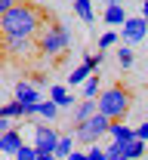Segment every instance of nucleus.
<instances>
[{"label": "nucleus", "mask_w": 148, "mask_h": 160, "mask_svg": "<svg viewBox=\"0 0 148 160\" xmlns=\"http://www.w3.org/2000/svg\"><path fill=\"white\" fill-rule=\"evenodd\" d=\"M43 16L40 6H34V3H28V0H22L16 3L9 12H3V19H0V28H3V37H37L43 31Z\"/></svg>", "instance_id": "obj_1"}, {"label": "nucleus", "mask_w": 148, "mask_h": 160, "mask_svg": "<svg viewBox=\"0 0 148 160\" xmlns=\"http://www.w3.org/2000/svg\"><path fill=\"white\" fill-rule=\"evenodd\" d=\"M99 114H105L108 120H124V114L130 111V92L124 86H105L102 92H99Z\"/></svg>", "instance_id": "obj_2"}, {"label": "nucleus", "mask_w": 148, "mask_h": 160, "mask_svg": "<svg viewBox=\"0 0 148 160\" xmlns=\"http://www.w3.org/2000/svg\"><path fill=\"white\" fill-rule=\"evenodd\" d=\"M71 46V31L65 28L62 22H53L49 28H43L40 34H37V49H40L43 56H59Z\"/></svg>", "instance_id": "obj_3"}, {"label": "nucleus", "mask_w": 148, "mask_h": 160, "mask_svg": "<svg viewBox=\"0 0 148 160\" xmlns=\"http://www.w3.org/2000/svg\"><path fill=\"white\" fill-rule=\"evenodd\" d=\"M111 123H114V120H108L105 114H93L89 120L77 123V132H74V139L80 142V145H96V142L102 139L105 132H111Z\"/></svg>", "instance_id": "obj_4"}, {"label": "nucleus", "mask_w": 148, "mask_h": 160, "mask_svg": "<svg viewBox=\"0 0 148 160\" xmlns=\"http://www.w3.org/2000/svg\"><path fill=\"white\" fill-rule=\"evenodd\" d=\"M59 129H49V126H34V148L37 151H53L56 154V148H59Z\"/></svg>", "instance_id": "obj_5"}, {"label": "nucleus", "mask_w": 148, "mask_h": 160, "mask_svg": "<svg viewBox=\"0 0 148 160\" xmlns=\"http://www.w3.org/2000/svg\"><path fill=\"white\" fill-rule=\"evenodd\" d=\"M120 37L127 40V43H139L142 37H148V19H145V16H136V19H127L124 31H120Z\"/></svg>", "instance_id": "obj_6"}, {"label": "nucleus", "mask_w": 148, "mask_h": 160, "mask_svg": "<svg viewBox=\"0 0 148 160\" xmlns=\"http://www.w3.org/2000/svg\"><path fill=\"white\" fill-rule=\"evenodd\" d=\"M16 99L25 105V114H37V105H40V92L34 89V86H28V83H19L16 86Z\"/></svg>", "instance_id": "obj_7"}, {"label": "nucleus", "mask_w": 148, "mask_h": 160, "mask_svg": "<svg viewBox=\"0 0 148 160\" xmlns=\"http://www.w3.org/2000/svg\"><path fill=\"white\" fill-rule=\"evenodd\" d=\"M19 148H22L19 129H6V132L0 136V151H3L6 157H16V154H19Z\"/></svg>", "instance_id": "obj_8"}, {"label": "nucleus", "mask_w": 148, "mask_h": 160, "mask_svg": "<svg viewBox=\"0 0 148 160\" xmlns=\"http://www.w3.org/2000/svg\"><path fill=\"white\" fill-rule=\"evenodd\" d=\"M105 25L111 28H124L127 25V9L117 3V6H105Z\"/></svg>", "instance_id": "obj_9"}, {"label": "nucleus", "mask_w": 148, "mask_h": 160, "mask_svg": "<svg viewBox=\"0 0 148 160\" xmlns=\"http://www.w3.org/2000/svg\"><path fill=\"white\" fill-rule=\"evenodd\" d=\"M93 114H99V102H96V99H84L77 108H74V120H77V123L89 120Z\"/></svg>", "instance_id": "obj_10"}, {"label": "nucleus", "mask_w": 148, "mask_h": 160, "mask_svg": "<svg viewBox=\"0 0 148 160\" xmlns=\"http://www.w3.org/2000/svg\"><path fill=\"white\" fill-rule=\"evenodd\" d=\"M148 154V145L142 139H133V142H124V157L127 160H136V157H145Z\"/></svg>", "instance_id": "obj_11"}, {"label": "nucleus", "mask_w": 148, "mask_h": 160, "mask_svg": "<svg viewBox=\"0 0 148 160\" xmlns=\"http://www.w3.org/2000/svg\"><path fill=\"white\" fill-rule=\"evenodd\" d=\"M111 139L114 142H133V139H139V136H136V129H130V126H124L117 120V123H111Z\"/></svg>", "instance_id": "obj_12"}, {"label": "nucleus", "mask_w": 148, "mask_h": 160, "mask_svg": "<svg viewBox=\"0 0 148 160\" xmlns=\"http://www.w3.org/2000/svg\"><path fill=\"white\" fill-rule=\"evenodd\" d=\"M89 77H93V68H89L86 62H80V65H77V68H74V71L68 74V83H74V86H80V83H86Z\"/></svg>", "instance_id": "obj_13"}, {"label": "nucleus", "mask_w": 148, "mask_h": 160, "mask_svg": "<svg viewBox=\"0 0 148 160\" xmlns=\"http://www.w3.org/2000/svg\"><path fill=\"white\" fill-rule=\"evenodd\" d=\"M74 12H77L86 25H93V19H96V12H93V3H89V0H74Z\"/></svg>", "instance_id": "obj_14"}, {"label": "nucleus", "mask_w": 148, "mask_h": 160, "mask_svg": "<svg viewBox=\"0 0 148 160\" xmlns=\"http://www.w3.org/2000/svg\"><path fill=\"white\" fill-rule=\"evenodd\" d=\"M31 46H34L31 37H6V49H13V52H25Z\"/></svg>", "instance_id": "obj_15"}, {"label": "nucleus", "mask_w": 148, "mask_h": 160, "mask_svg": "<svg viewBox=\"0 0 148 160\" xmlns=\"http://www.w3.org/2000/svg\"><path fill=\"white\" fill-rule=\"evenodd\" d=\"M99 92H102V80L93 74V77L84 83V99H99Z\"/></svg>", "instance_id": "obj_16"}, {"label": "nucleus", "mask_w": 148, "mask_h": 160, "mask_svg": "<svg viewBox=\"0 0 148 160\" xmlns=\"http://www.w3.org/2000/svg\"><path fill=\"white\" fill-rule=\"evenodd\" d=\"M22 114H25V105H22L19 99H13L9 102V105H3V108H0V117H22Z\"/></svg>", "instance_id": "obj_17"}, {"label": "nucleus", "mask_w": 148, "mask_h": 160, "mask_svg": "<svg viewBox=\"0 0 148 160\" xmlns=\"http://www.w3.org/2000/svg\"><path fill=\"white\" fill-rule=\"evenodd\" d=\"M49 99L56 102V105H59V108H62V105H71V92H68V89H65V86H53V89H49Z\"/></svg>", "instance_id": "obj_18"}, {"label": "nucleus", "mask_w": 148, "mask_h": 160, "mask_svg": "<svg viewBox=\"0 0 148 160\" xmlns=\"http://www.w3.org/2000/svg\"><path fill=\"white\" fill-rule=\"evenodd\" d=\"M74 136H62V142H59V148H56V157H71L74 154Z\"/></svg>", "instance_id": "obj_19"}, {"label": "nucleus", "mask_w": 148, "mask_h": 160, "mask_svg": "<svg viewBox=\"0 0 148 160\" xmlns=\"http://www.w3.org/2000/svg\"><path fill=\"white\" fill-rule=\"evenodd\" d=\"M37 114H43L46 120H56V114H59V105H56L53 99H49V102H40V105H37Z\"/></svg>", "instance_id": "obj_20"}, {"label": "nucleus", "mask_w": 148, "mask_h": 160, "mask_svg": "<svg viewBox=\"0 0 148 160\" xmlns=\"http://www.w3.org/2000/svg\"><path fill=\"white\" fill-rule=\"evenodd\" d=\"M37 154H40V151H37L34 145H31V148H28V145H22L19 154H16V160H37Z\"/></svg>", "instance_id": "obj_21"}, {"label": "nucleus", "mask_w": 148, "mask_h": 160, "mask_svg": "<svg viewBox=\"0 0 148 160\" xmlns=\"http://www.w3.org/2000/svg\"><path fill=\"white\" fill-rule=\"evenodd\" d=\"M133 59H136V56H133V49H130V46H124V49L117 52V62H120V68H133Z\"/></svg>", "instance_id": "obj_22"}, {"label": "nucleus", "mask_w": 148, "mask_h": 160, "mask_svg": "<svg viewBox=\"0 0 148 160\" xmlns=\"http://www.w3.org/2000/svg\"><path fill=\"white\" fill-rule=\"evenodd\" d=\"M114 40H117V34H114V31H105V34H102V37H99V49H102V52H105L108 46H114Z\"/></svg>", "instance_id": "obj_23"}, {"label": "nucleus", "mask_w": 148, "mask_h": 160, "mask_svg": "<svg viewBox=\"0 0 148 160\" xmlns=\"http://www.w3.org/2000/svg\"><path fill=\"white\" fill-rule=\"evenodd\" d=\"M86 154H89V160H108V151H102V148H89Z\"/></svg>", "instance_id": "obj_24"}, {"label": "nucleus", "mask_w": 148, "mask_h": 160, "mask_svg": "<svg viewBox=\"0 0 148 160\" xmlns=\"http://www.w3.org/2000/svg\"><path fill=\"white\" fill-rule=\"evenodd\" d=\"M136 136H139L142 142H148V120L142 123V126H139V129H136Z\"/></svg>", "instance_id": "obj_25"}, {"label": "nucleus", "mask_w": 148, "mask_h": 160, "mask_svg": "<svg viewBox=\"0 0 148 160\" xmlns=\"http://www.w3.org/2000/svg\"><path fill=\"white\" fill-rule=\"evenodd\" d=\"M68 160H89V154H86V151H74Z\"/></svg>", "instance_id": "obj_26"}, {"label": "nucleus", "mask_w": 148, "mask_h": 160, "mask_svg": "<svg viewBox=\"0 0 148 160\" xmlns=\"http://www.w3.org/2000/svg\"><path fill=\"white\" fill-rule=\"evenodd\" d=\"M37 160H56V154H53V151H40V154H37Z\"/></svg>", "instance_id": "obj_27"}, {"label": "nucleus", "mask_w": 148, "mask_h": 160, "mask_svg": "<svg viewBox=\"0 0 148 160\" xmlns=\"http://www.w3.org/2000/svg\"><path fill=\"white\" fill-rule=\"evenodd\" d=\"M142 16L148 19V0H142Z\"/></svg>", "instance_id": "obj_28"}, {"label": "nucleus", "mask_w": 148, "mask_h": 160, "mask_svg": "<svg viewBox=\"0 0 148 160\" xmlns=\"http://www.w3.org/2000/svg\"><path fill=\"white\" fill-rule=\"evenodd\" d=\"M117 3H124V0H105V6H117Z\"/></svg>", "instance_id": "obj_29"}, {"label": "nucleus", "mask_w": 148, "mask_h": 160, "mask_svg": "<svg viewBox=\"0 0 148 160\" xmlns=\"http://www.w3.org/2000/svg\"><path fill=\"white\" fill-rule=\"evenodd\" d=\"M108 160H127V157H108Z\"/></svg>", "instance_id": "obj_30"}, {"label": "nucleus", "mask_w": 148, "mask_h": 160, "mask_svg": "<svg viewBox=\"0 0 148 160\" xmlns=\"http://www.w3.org/2000/svg\"><path fill=\"white\" fill-rule=\"evenodd\" d=\"M9 160H16V157H9Z\"/></svg>", "instance_id": "obj_31"}]
</instances>
